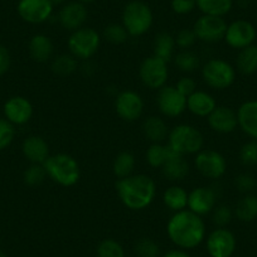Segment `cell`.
I'll return each instance as SVG.
<instances>
[{
	"mask_svg": "<svg viewBox=\"0 0 257 257\" xmlns=\"http://www.w3.org/2000/svg\"><path fill=\"white\" fill-rule=\"evenodd\" d=\"M47 177L61 187H73L81 178L80 164L72 155L59 153L49 155L43 163Z\"/></svg>",
	"mask_w": 257,
	"mask_h": 257,
	"instance_id": "3",
	"label": "cell"
},
{
	"mask_svg": "<svg viewBox=\"0 0 257 257\" xmlns=\"http://www.w3.org/2000/svg\"><path fill=\"white\" fill-rule=\"evenodd\" d=\"M135 252L139 257H158L160 248L159 244L152 238H142L135 244Z\"/></svg>",
	"mask_w": 257,
	"mask_h": 257,
	"instance_id": "38",
	"label": "cell"
},
{
	"mask_svg": "<svg viewBox=\"0 0 257 257\" xmlns=\"http://www.w3.org/2000/svg\"><path fill=\"white\" fill-rule=\"evenodd\" d=\"M208 125L213 132L219 134H229L233 133L238 126L237 120V112H234L232 108L227 106H217L211 115L207 117Z\"/></svg>",
	"mask_w": 257,
	"mask_h": 257,
	"instance_id": "19",
	"label": "cell"
},
{
	"mask_svg": "<svg viewBox=\"0 0 257 257\" xmlns=\"http://www.w3.org/2000/svg\"><path fill=\"white\" fill-rule=\"evenodd\" d=\"M97 257H125V249L116 239H103L97 246Z\"/></svg>",
	"mask_w": 257,
	"mask_h": 257,
	"instance_id": "36",
	"label": "cell"
},
{
	"mask_svg": "<svg viewBox=\"0 0 257 257\" xmlns=\"http://www.w3.org/2000/svg\"><path fill=\"white\" fill-rule=\"evenodd\" d=\"M153 47H154V56L159 57L169 63L174 57L177 44H175V39L172 34L168 32H160L155 36Z\"/></svg>",
	"mask_w": 257,
	"mask_h": 257,
	"instance_id": "27",
	"label": "cell"
},
{
	"mask_svg": "<svg viewBox=\"0 0 257 257\" xmlns=\"http://www.w3.org/2000/svg\"><path fill=\"white\" fill-rule=\"evenodd\" d=\"M47 178V173L44 170L43 164H32L31 167L24 170L23 180L29 187H36L42 184Z\"/></svg>",
	"mask_w": 257,
	"mask_h": 257,
	"instance_id": "37",
	"label": "cell"
},
{
	"mask_svg": "<svg viewBox=\"0 0 257 257\" xmlns=\"http://www.w3.org/2000/svg\"><path fill=\"white\" fill-rule=\"evenodd\" d=\"M139 77L145 87L150 90H160L164 87L169 77L168 62L154 54L147 57L140 64Z\"/></svg>",
	"mask_w": 257,
	"mask_h": 257,
	"instance_id": "8",
	"label": "cell"
},
{
	"mask_svg": "<svg viewBox=\"0 0 257 257\" xmlns=\"http://www.w3.org/2000/svg\"><path fill=\"white\" fill-rule=\"evenodd\" d=\"M168 144L180 155L197 154L202 150L204 139L198 128L188 123L177 125L169 132Z\"/></svg>",
	"mask_w": 257,
	"mask_h": 257,
	"instance_id": "5",
	"label": "cell"
},
{
	"mask_svg": "<svg viewBox=\"0 0 257 257\" xmlns=\"http://www.w3.org/2000/svg\"><path fill=\"white\" fill-rule=\"evenodd\" d=\"M116 192L118 199L127 209L143 211L154 202L157 196V184L145 174H132L117 179Z\"/></svg>",
	"mask_w": 257,
	"mask_h": 257,
	"instance_id": "2",
	"label": "cell"
},
{
	"mask_svg": "<svg viewBox=\"0 0 257 257\" xmlns=\"http://www.w3.org/2000/svg\"><path fill=\"white\" fill-rule=\"evenodd\" d=\"M173 59H174L175 67L185 73L194 72L201 64L198 54L194 53L193 51H189V49H182L179 53L174 54Z\"/></svg>",
	"mask_w": 257,
	"mask_h": 257,
	"instance_id": "34",
	"label": "cell"
},
{
	"mask_svg": "<svg viewBox=\"0 0 257 257\" xmlns=\"http://www.w3.org/2000/svg\"><path fill=\"white\" fill-rule=\"evenodd\" d=\"M239 159L247 167L257 164V142L246 143L239 150Z\"/></svg>",
	"mask_w": 257,
	"mask_h": 257,
	"instance_id": "41",
	"label": "cell"
},
{
	"mask_svg": "<svg viewBox=\"0 0 257 257\" xmlns=\"http://www.w3.org/2000/svg\"><path fill=\"white\" fill-rule=\"evenodd\" d=\"M175 39V44L177 47H179L180 49H189L193 44L196 43L197 41V36L194 33V31L189 28H184L180 29L179 32L177 33V36L174 37Z\"/></svg>",
	"mask_w": 257,
	"mask_h": 257,
	"instance_id": "42",
	"label": "cell"
},
{
	"mask_svg": "<svg viewBox=\"0 0 257 257\" xmlns=\"http://www.w3.org/2000/svg\"><path fill=\"white\" fill-rule=\"evenodd\" d=\"M22 152L26 159L32 164H43L51 155L48 143L39 135H31L26 138L22 145Z\"/></svg>",
	"mask_w": 257,
	"mask_h": 257,
	"instance_id": "20",
	"label": "cell"
},
{
	"mask_svg": "<svg viewBox=\"0 0 257 257\" xmlns=\"http://www.w3.org/2000/svg\"><path fill=\"white\" fill-rule=\"evenodd\" d=\"M237 68L243 75H253L257 72V46L251 44L241 49L236 59Z\"/></svg>",
	"mask_w": 257,
	"mask_h": 257,
	"instance_id": "30",
	"label": "cell"
},
{
	"mask_svg": "<svg viewBox=\"0 0 257 257\" xmlns=\"http://www.w3.org/2000/svg\"><path fill=\"white\" fill-rule=\"evenodd\" d=\"M196 169L208 179H219L227 169V162L221 153L212 149H202L194 158Z\"/></svg>",
	"mask_w": 257,
	"mask_h": 257,
	"instance_id": "10",
	"label": "cell"
},
{
	"mask_svg": "<svg viewBox=\"0 0 257 257\" xmlns=\"http://www.w3.org/2000/svg\"><path fill=\"white\" fill-rule=\"evenodd\" d=\"M11 63L12 58L8 48L3 44H0V76L8 72L9 68H11Z\"/></svg>",
	"mask_w": 257,
	"mask_h": 257,
	"instance_id": "46",
	"label": "cell"
},
{
	"mask_svg": "<svg viewBox=\"0 0 257 257\" xmlns=\"http://www.w3.org/2000/svg\"><path fill=\"white\" fill-rule=\"evenodd\" d=\"M207 249L212 257H231L236 249V237L226 227H218L207 238Z\"/></svg>",
	"mask_w": 257,
	"mask_h": 257,
	"instance_id": "15",
	"label": "cell"
},
{
	"mask_svg": "<svg viewBox=\"0 0 257 257\" xmlns=\"http://www.w3.org/2000/svg\"><path fill=\"white\" fill-rule=\"evenodd\" d=\"M164 257H190L187 252L180 251V249H173V251H169L168 253L164 254Z\"/></svg>",
	"mask_w": 257,
	"mask_h": 257,
	"instance_id": "47",
	"label": "cell"
},
{
	"mask_svg": "<svg viewBox=\"0 0 257 257\" xmlns=\"http://www.w3.org/2000/svg\"><path fill=\"white\" fill-rule=\"evenodd\" d=\"M28 51L33 61L38 63H46L53 57L54 47L48 36L36 34L29 41Z\"/></svg>",
	"mask_w": 257,
	"mask_h": 257,
	"instance_id": "23",
	"label": "cell"
},
{
	"mask_svg": "<svg viewBox=\"0 0 257 257\" xmlns=\"http://www.w3.org/2000/svg\"><path fill=\"white\" fill-rule=\"evenodd\" d=\"M217 203V193L212 187H197L188 194L187 209L198 216L211 213Z\"/></svg>",
	"mask_w": 257,
	"mask_h": 257,
	"instance_id": "16",
	"label": "cell"
},
{
	"mask_svg": "<svg viewBox=\"0 0 257 257\" xmlns=\"http://www.w3.org/2000/svg\"><path fill=\"white\" fill-rule=\"evenodd\" d=\"M233 0H197V8L202 14L214 17H224L231 12Z\"/></svg>",
	"mask_w": 257,
	"mask_h": 257,
	"instance_id": "31",
	"label": "cell"
},
{
	"mask_svg": "<svg viewBox=\"0 0 257 257\" xmlns=\"http://www.w3.org/2000/svg\"><path fill=\"white\" fill-rule=\"evenodd\" d=\"M216 107L214 97L206 91H196L187 97V110L199 117H208Z\"/></svg>",
	"mask_w": 257,
	"mask_h": 257,
	"instance_id": "21",
	"label": "cell"
},
{
	"mask_svg": "<svg viewBox=\"0 0 257 257\" xmlns=\"http://www.w3.org/2000/svg\"><path fill=\"white\" fill-rule=\"evenodd\" d=\"M212 212H213V222L217 227H226L232 221V217H233L232 208L227 204L216 206Z\"/></svg>",
	"mask_w": 257,
	"mask_h": 257,
	"instance_id": "39",
	"label": "cell"
},
{
	"mask_svg": "<svg viewBox=\"0 0 257 257\" xmlns=\"http://www.w3.org/2000/svg\"><path fill=\"white\" fill-rule=\"evenodd\" d=\"M234 216L242 222H252L257 218V196L246 194L234 208Z\"/></svg>",
	"mask_w": 257,
	"mask_h": 257,
	"instance_id": "32",
	"label": "cell"
},
{
	"mask_svg": "<svg viewBox=\"0 0 257 257\" xmlns=\"http://www.w3.org/2000/svg\"><path fill=\"white\" fill-rule=\"evenodd\" d=\"M234 185L238 189V192L244 193V194H249L253 189H256L257 182L251 174H239L238 177L234 179Z\"/></svg>",
	"mask_w": 257,
	"mask_h": 257,
	"instance_id": "43",
	"label": "cell"
},
{
	"mask_svg": "<svg viewBox=\"0 0 257 257\" xmlns=\"http://www.w3.org/2000/svg\"><path fill=\"white\" fill-rule=\"evenodd\" d=\"M53 7H58V6H64V4L67 3V0H49Z\"/></svg>",
	"mask_w": 257,
	"mask_h": 257,
	"instance_id": "48",
	"label": "cell"
},
{
	"mask_svg": "<svg viewBox=\"0 0 257 257\" xmlns=\"http://www.w3.org/2000/svg\"><path fill=\"white\" fill-rule=\"evenodd\" d=\"M88 18V11L80 2H68L62 6L58 13V22L66 31H77L82 28Z\"/></svg>",
	"mask_w": 257,
	"mask_h": 257,
	"instance_id": "17",
	"label": "cell"
},
{
	"mask_svg": "<svg viewBox=\"0 0 257 257\" xmlns=\"http://www.w3.org/2000/svg\"><path fill=\"white\" fill-rule=\"evenodd\" d=\"M157 106L167 117H178L187 110V97L175 86H167L158 90Z\"/></svg>",
	"mask_w": 257,
	"mask_h": 257,
	"instance_id": "11",
	"label": "cell"
},
{
	"mask_svg": "<svg viewBox=\"0 0 257 257\" xmlns=\"http://www.w3.org/2000/svg\"><path fill=\"white\" fill-rule=\"evenodd\" d=\"M227 26L223 17H214L202 14L193 26V31L196 33L197 39L204 43H217L224 39Z\"/></svg>",
	"mask_w": 257,
	"mask_h": 257,
	"instance_id": "9",
	"label": "cell"
},
{
	"mask_svg": "<svg viewBox=\"0 0 257 257\" xmlns=\"http://www.w3.org/2000/svg\"><path fill=\"white\" fill-rule=\"evenodd\" d=\"M154 23L152 8L142 0H132L122 11V26L130 37H142Z\"/></svg>",
	"mask_w": 257,
	"mask_h": 257,
	"instance_id": "4",
	"label": "cell"
},
{
	"mask_svg": "<svg viewBox=\"0 0 257 257\" xmlns=\"http://www.w3.org/2000/svg\"><path fill=\"white\" fill-rule=\"evenodd\" d=\"M238 126L248 137L257 139V101H246L237 110Z\"/></svg>",
	"mask_w": 257,
	"mask_h": 257,
	"instance_id": "22",
	"label": "cell"
},
{
	"mask_svg": "<svg viewBox=\"0 0 257 257\" xmlns=\"http://www.w3.org/2000/svg\"><path fill=\"white\" fill-rule=\"evenodd\" d=\"M51 70L54 75L67 77L78 70V59L71 53H62L54 57L51 64Z\"/></svg>",
	"mask_w": 257,
	"mask_h": 257,
	"instance_id": "29",
	"label": "cell"
},
{
	"mask_svg": "<svg viewBox=\"0 0 257 257\" xmlns=\"http://www.w3.org/2000/svg\"><path fill=\"white\" fill-rule=\"evenodd\" d=\"M175 150L169 144H152L147 150V162L153 168H163L170 159L178 157Z\"/></svg>",
	"mask_w": 257,
	"mask_h": 257,
	"instance_id": "25",
	"label": "cell"
},
{
	"mask_svg": "<svg viewBox=\"0 0 257 257\" xmlns=\"http://www.w3.org/2000/svg\"><path fill=\"white\" fill-rule=\"evenodd\" d=\"M0 257H8V254L6 253V252H3V251H0Z\"/></svg>",
	"mask_w": 257,
	"mask_h": 257,
	"instance_id": "50",
	"label": "cell"
},
{
	"mask_svg": "<svg viewBox=\"0 0 257 257\" xmlns=\"http://www.w3.org/2000/svg\"><path fill=\"white\" fill-rule=\"evenodd\" d=\"M256 38V29L253 24L248 21H234L229 26H227L226 34H224V41L229 47L234 49H243L246 47L251 46Z\"/></svg>",
	"mask_w": 257,
	"mask_h": 257,
	"instance_id": "14",
	"label": "cell"
},
{
	"mask_svg": "<svg viewBox=\"0 0 257 257\" xmlns=\"http://www.w3.org/2000/svg\"><path fill=\"white\" fill-rule=\"evenodd\" d=\"M202 77L207 86L213 90H226L233 85L236 71L232 64L221 58L209 59L202 68Z\"/></svg>",
	"mask_w": 257,
	"mask_h": 257,
	"instance_id": "7",
	"label": "cell"
},
{
	"mask_svg": "<svg viewBox=\"0 0 257 257\" xmlns=\"http://www.w3.org/2000/svg\"><path fill=\"white\" fill-rule=\"evenodd\" d=\"M103 37L112 44H123L130 36L122 23H111L103 29Z\"/></svg>",
	"mask_w": 257,
	"mask_h": 257,
	"instance_id": "35",
	"label": "cell"
},
{
	"mask_svg": "<svg viewBox=\"0 0 257 257\" xmlns=\"http://www.w3.org/2000/svg\"><path fill=\"white\" fill-rule=\"evenodd\" d=\"M54 7L49 0H19L17 12L29 24H42L48 21Z\"/></svg>",
	"mask_w": 257,
	"mask_h": 257,
	"instance_id": "13",
	"label": "cell"
},
{
	"mask_svg": "<svg viewBox=\"0 0 257 257\" xmlns=\"http://www.w3.org/2000/svg\"><path fill=\"white\" fill-rule=\"evenodd\" d=\"M115 111L120 118L127 122L139 120L144 111V101L142 96L132 90L121 91L115 100Z\"/></svg>",
	"mask_w": 257,
	"mask_h": 257,
	"instance_id": "12",
	"label": "cell"
},
{
	"mask_svg": "<svg viewBox=\"0 0 257 257\" xmlns=\"http://www.w3.org/2000/svg\"><path fill=\"white\" fill-rule=\"evenodd\" d=\"M135 164L137 160L133 153L130 152H121L115 157L112 163V170L113 174L117 179H122V178L132 175L135 169Z\"/></svg>",
	"mask_w": 257,
	"mask_h": 257,
	"instance_id": "33",
	"label": "cell"
},
{
	"mask_svg": "<svg viewBox=\"0 0 257 257\" xmlns=\"http://www.w3.org/2000/svg\"><path fill=\"white\" fill-rule=\"evenodd\" d=\"M170 7L178 16H187L197 8V0H172Z\"/></svg>",
	"mask_w": 257,
	"mask_h": 257,
	"instance_id": "44",
	"label": "cell"
},
{
	"mask_svg": "<svg viewBox=\"0 0 257 257\" xmlns=\"http://www.w3.org/2000/svg\"><path fill=\"white\" fill-rule=\"evenodd\" d=\"M169 238L180 248H196L206 236V224L201 216L189 209L175 212L167 224Z\"/></svg>",
	"mask_w": 257,
	"mask_h": 257,
	"instance_id": "1",
	"label": "cell"
},
{
	"mask_svg": "<svg viewBox=\"0 0 257 257\" xmlns=\"http://www.w3.org/2000/svg\"><path fill=\"white\" fill-rule=\"evenodd\" d=\"M14 125L7 118H0V150L6 149L14 139Z\"/></svg>",
	"mask_w": 257,
	"mask_h": 257,
	"instance_id": "40",
	"label": "cell"
},
{
	"mask_svg": "<svg viewBox=\"0 0 257 257\" xmlns=\"http://www.w3.org/2000/svg\"><path fill=\"white\" fill-rule=\"evenodd\" d=\"M175 87H177V90L179 91L182 95L188 97V96H190L193 92H196L197 91V83L192 77L184 76V77H182L177 83H175Z\"/></svg>",
	"mask_w": 257,
	"mask_h": 257,
	"instance_id": "45",
	"label": "cell"
},
{
	"mask_svg": "<svg viewBox=\"0 0 257 257\" xmlns=\"http://www.w3.org/2000/svg\"><path fill=\"white\" fill-rule=\"evenodd\" d=\"M162 172L168 180L178 182V180H183L189 174V164L183 155H178V157L170 159L162 168Z\"/></svg>",
	"mask_w": 257,
	"mask_h": 257,
	"instance_id": "28",
	"label": "cell"
},
{
	"mask_svg": "<svg viewBox=\"0 0 257 257\" xmlns=\"http://www.w3.org/2000/svg\"><path fill=\"white\" fill-rule=\"evenodd\" d=\"M4 115L13 125H24L33 116V106L28 98L23 96H14L4 105Z\"/></svg>",
	"mask_w": 257,
	"mask_h": 257,
	"instance_id": "18",
	"label": "cell"
},
{
	"mask_svg": "<svg viewBox=\"0 0 257 257\" xmlns=\"http://www.w3.org/2000/svg\"><path fill=\"white\" fill-rule=\"evenodd\" d=\"M143 134L153 144H159L168 140L169 127L159 116H149L143 122Z\"/></svg>",
	"mask_w": 257,
	"mask_h": 257,
	"instance_id": "24",
	"label": "cell"
},
{
	"mask_svg": "<svg viewBox=\"0 0 257 257\" xmlns=\"http://www.w3.org/2000/svg\"><path fill=\"white\" fill-rule=\"evenodd\" d=\"M256 189H257V187H256Z\"/></svg>",
	"mask_w": 257,
	"mask_h": 257,
	"instance_id": "51",
	"label": "cell"
},
{
	"mask_svg": "<svg viewBox=\"0 0 257 257\" xmlns=\"http://www.w3.org/2000/svg\"><path fill=\"white\" fill-rule=\"evenodd\" d=\"M67 44L70 53L78 61H88L97 53L101 44V37L96 29L82 27L72 32Z\"/></svg>",
	"mask_w": 257,
	"mask_h": 257,
	"instance_id": "6",
	"label": "cell"
},
{
	"mask_svg": "<svg viewBox=\"0 0 257 257\" xmlns=\"http://www.w3.org/2000/svg\"><path fill=\"white\" fill-rule=\"evenodd\" d=\"M78 2H80V3H82V4H85V6H87V4L95 3L96 0H78Z\"/></svg>",
	"mask_w": 257,
	"mask_h": 257,
	"instance_id": "49",
	"label": "cell"
},
{
	"mask_svg": "<svg viewBox=\"0 0 257 257\" xmlns=\"http://www.w3.org/2000/svg\"><path fill=\"white\" fill-rule=\"evenodd\" d=\"M188 194L189 193L179 185H170L165 189L163 194L164 206L172 212H179L187 209L188 207Z\"/></svg>",
	"mask_w": 257,
	"mask_h": 257,
	"instance_id": "26",
	"label": "cell"
}]
</instances>
